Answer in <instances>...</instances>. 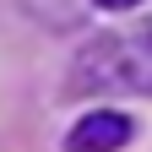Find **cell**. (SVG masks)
I'll return each instance as SVG.
<instances>
[{
    "label": "cell",
    "instance_id": "cell-1",
    "mask_svg": "<svg viewBox=\"0 0 152 152\" xmlns=\"http://www.w3.org/2000/svg\"><path fill=\"white\" fill-rule=\"evenodd\" d=\"M65 92L71 98H103V92H147L152 98V22L87 38L65 71Z\"/></svg>",
    "mask_w": 152,
    "mask_h": 152
},
{
    "label": "cell",
    "instance_id": "cell-2",
    "mask_svg": "<svg viewBox=\"0 0 152 152\" xmlns=\"http://www.w3.org/2000/svg\"><path fill=\"white\" fill-rule=\"evenodd\" d=\"M136 141V120L120 109H87L65 130V152H120Z\"/></svg>",
    "mask_w": 152,
    "mask_h": 152
},
{
    "label": "cell",
    "instance_id": "cell-3",
    "mask_svg": "<svg viewBox=\"0 0 152 152\" xmlns=\"http://www.w3.org/2000/svg\"><path fill=\"white\" fill-rule=\"evenodd\" d=\"M92 6H103V11H130V6H141V0H92Z\"/></svg>",
    "mask_w": 152,
    "mask_h": 152
}]
</instances>
